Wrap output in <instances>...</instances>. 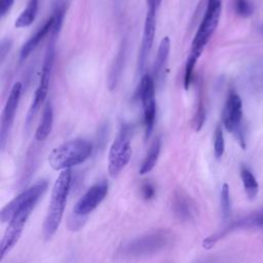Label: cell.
I'll return each instance as SVG.
<instances>
[{
    "instance_id": "cell-10",
    "label": "cell",
    "mask_w": 263,
    "mask_h": 263,
    "mask_svg": "<svg viewBox=\"0 0 263 263\" xmlns=\"http://www.w3.org/2000/svg\"><path fill=\"white\" fill-rule=\"evenodd\" d=\"M34 208H27L21 212H18L14 217L8 222V226L4 232L0 243V259L2 260L4 256L10 252V250L16 245L18 241L24 227L27 223L28 218L31 215V212Z\"/></svg>"
},
{
    "instance_id": "cell-4",
    "label": "cell",
    "mask_w": 263,
    "mask_h": 263,
    "mask_svg": "<svg viewBox=\"0 0 263 263\" xmlns=\"http://www.w3.org/2000/svg\"><path fill=\"white\" fill-rule=\"evenodd\" d=\"M130 139V126L123 125L111 144L108 154V172L112 178L117 177L129 162L133 152Z\"/></svg>"
},
{
    "instance_id": "cell-5",
    "label": "cell",
    "mask_w": 263,
    "mask_h": 263,
    "mask_svg": "<svg viewBox=\"0 0 263 263\" xmlns=\"http://www.w3.org/2000/svg\"><path fill=\"white\" fill-rule=\"evenodd\" d=\"M53 40L54 38H51V40L48 42V45L46 47L42 69H41L40 80L35 90L34 99L32 101V104L30 106V109L26 117V126H28L31 123L37 111L40 109L41 105L44 103L48 92L49 81H50L52 68H53V61H54V41Z\"/></svg>"
},
{
    "instance_id": "cell-16",
    "label": "cell",
    "mask_w": 263,
    "mask_h": 263,
    "mask_svg": "<svg viewBox=\"0 0 263 263\" xmlns=\"http://www.w3.org/2000/svg\"><path fill=\"white\" fill-rule=\"evenodd\" d=\"M52 26H53V17L50 16L44 24L42 27H40L36 33L34 35H32L30 37V39L24 43V45L21 48L20 51V58L21 60H26L31 53L32 51L35 50V48L38 46V44L40 43V41L52 30Z\"/></svg>"
},
{
    "instance_id": "cell-6",
    "label": "cell",
    "mask_w": 263,
    "mask_h": 263,
    "mask_svg": "<svg viewBox=\"0 0 263 263\" xmlns=\"http://www.w3.org/2000/svg\"><path fill=\"white\" fill-rule=\"evenodd\" d=\"M48 186L47 181L40 180L27 190L18 194L10 202H8L0 213V219L3 223L9 222L14 215L27 208H35L38 200L44 194Z\"/></svg>"
},
{
    "instance_id": "cell-32",
    "label": "cell",
    "mask_w": 263,
    "mask_h": 263,
    "mask_svg": "<svg viewBox=\"0 0 263 263\" xmlns=\"http://www.w3.org/2000/svg\"><path fill=\"white\" fill-rule=\"evenodd\" d=\"M160 2H161V0H146L147 10H151V11H155L156 12Z\"/></svg>"
},
{
    "instance_id": "cell-25",
    "label": "cell",
    "mask_w": 263,
    "mask_h": 263,
    "mask_svg": "<svg viewBox=\"0 0 263 263\" xmlns=\"http://www.w3.org/2000/svg\"><path fill=\"white\" fill-rule=\"evenodd\" d=\"M225 149V142H224V136H223V129L220 125H218L214 133V152L215 156L217 158H220Z\"/></svg>"
},
{
    "instance_id": "cell-20",
    "label": "cell",
    "mask_w": 263,
    "mask_h": 263,
    "mask_svg": "<svg viewBox=\"0 0 263 263\" xmlns=\"http://www.w3.org/2000/svg\"><path fill=\"white\" fill-rule=\"evenodd\" d=\"M39 7V0H29L26 8L21 12L14 22L15 28H27L33 24L36 18Z\"/></svg>"
},
{
    "instance_id": "cell-34",
    "label": "cell",
    "mask_w": 263,
    "mask_h": 263,
    "mask_svg": "<svg viewBox=\"0 0 263 263\" xmlns=\"http://www.w3.org/2000/svg\"><path fill=\"white\" fill-rule=\"evenodd\" d=\"M261 32H262V33H263V26H262V27H261Z\"/></svg>"
},
{
    "instance_id": "cell-30",
    "label": "cell",
    "mask_w": 263,
    "mask_h": 263,
    "mask_svg": "<svg viewBox=\"0 0 263 263\" xmlns=\"http://www.w3.org/2000/svg\"><path fill=\"white\" fill-rule=\"evenodd\" d=\"M14 0H0V17H4L13 5Z\"/></svg>"
},
{
    "instance_id": "cell-15",
    "label": "cell",
    "mask_w": 263,
    "mask_h": 263,
    "mask_svg": "<svg viewBox=\"0 0 263 263\" xmlns=\"http://www.w3.org/2000/svg\"><path fill=\"white\" fill-rule=\"evenodd\" d=\"M173 210L175 215L182 221H190L195 215L192 199L182 190L176 191L173 198Z\"/></svg>"
},
{
    "instance_id": "cell-11",
    "label": "cell",
    "mask_w": 263,
    "mask_h": 263,
    "mask_svg": "<svg viewBox=\"0 0 263 263\" xmlns=\"http://www.w3.org/2000/svg\"><path fill=\"white\" fill-rule=\"evenodd\" d=\"M23 85L21 82H15L8 95L5 106L1 115V123H0V144L3 149L8 138V134L13 123V119L16 113V109L18 106V102L22 95Z\"/></svg>"
},
{
    "instance_id": "cell-31",
    "label": "cell",
    "mask_w": 263,
    "mask_h": 263,
    "mask_svg": "<svg viewBox=\"0 0 263 263\" xmlns=\"http://www.w3.org/2000/svg\"><path fill=\"white\" fill-rule=\"evenodd\" d=\"M10 47H11V41H10V40H7V39H6V40H3V41H2V44H1V47H0L1 61H3L5 54L9 51Z\"/></svg>"
},
{
    "instance_id": "cell-14",
    "label": "cell",
    "mask_w": 263,
    "mask_h": 263,
    "mask_svg": "<svg viewBox=\"0 0 263 263\" xmlns=\"http://www.w3.org/2000/svg\"><path fill=\"white\" fill-rule=\"evenodd\" d=\"M155 17H156L155 11L147 10L145 23H144L142 42H141V47H140V51H139V60H138L139 71L143 70L146 60H147V57L149 55V52L153 45L155 31H156Z\"/></svg>"
},
{
    "instance_id": "cell-12",
    "label": "cell",
    "mask_w": 263,
    "mask_h": 263,
    "mask_svg": "<svg viewBox=\"0 0 263 263\" xmlns=\"http://www.w3.org/2000/svg\"><path fill=\"white\" fill-rule=\"evenodd\" d=\"M108 193V183L103 181L91 186L76 202L74 214L77 216H86L90 214L104 200Z\"/></svg>"
},
{
    "instance_id": "cell-29",
    "label": "cell",
    "mask_w": 263,
    "mask_h": 263,
    "mask_svg": "<svg viewBox=\"0 0 263 263\" xmlns=\"http://www.w3.org/2000/svg\"><path fill=\"white\" fill-rule=\"evenodd\" d=\"M142 195L143 197L146 199V200H149V199H152L155 195V188L154 186L149 183V182H146L142 185Z\"/></svg>"
},
{
    "instance_id": "cell-1",
    "label": "cell",
    "mask_w": 263,
    "mask_h": 263,
    "mask_svg": "<svg viewBox=\"0 0 263 263\" xmlns=\"http://www.w3.org/2000/svg\"><path fill=\"white\" fill-rule=\"evenodd\" d=\"M72 184V172L70 168L64 170L57 178L50 196L49 206L43 223V234L46 239L51 238L62 222L67 198Z\"/></svg>"
},
{
    "instance_id": "cell-21",
    "label": "cell",
    "mask_w": 263,
    "mask_h": 263,
    "mask_svg": "<svg viewBox=\"0 0 263 263\" xmlns=\"http://www.w3.org/2000/svg\"><path fill=\"white\" fill-rule=\"evenodd\" d=\"M125 51H126V44H125V42H123L120 46V49H119L114 62H113V65L111 67V71L109 74L108 85H109L110 89H113L118 82V79L120 77V74H121V71L123 68V64H124Z\"/></svg>"
},
{
    "instance_id": "cell-22",
    "label": "cell",
    "mask_w": 263,
    "mask_h": 263,
    "mask_svg": "<svg viewBox=\"0 0 263 263\" xmlns=\"http://www.w3.org/2000/svg\"><path fill=\"white\" fill-rule=\"evenodd\" d=\"M240 177H241L245 191H246L248 197L254 198L258 192V183H257L254 175L246 166H242L240 170Z\"/></svg>"
},
{
    "instance_id": "cell-3",
    "label": "cell",
    "mask_w": 263,
    "mask_h": 263,
    "mask_svg": "<svg viewBox=\"0 0 263 263\" xmlns=\"http://www.w3.org/2000/svg\"><path fill=\"white\" fill-rule=\"evenodd\" d=\"M173 240V234L165 230H155L133 239L122 248L121 254L126 257L147 256L166 248Z\"/></svg>"
},
{
    "instance_id": "cell-2",
    "label": "cell",
    "mask_w": 263,
    "mask_h": 263,
    "mask_svg": "<svg viewBox=\"0 0 263 263\" xmlns=\"http://www.w3.org/2000/svg\"><path fill=\"white\" fill-rule=\"evenodd\" d=\"M92 152L91 142L75 139L55 147L48 155V163L54 171H64L84 162Z\"/></svg>"
},
{
    "instance_id": "cell-7",
    "label": "cell",
    "mask_w": 263,
    "mask_h": 263,
    "mask_svg": "<svg viewBox=\"0 0 263 263\" xmlns=\"http://www.w3.org/2000/svg\"><path fill=\"white\" fill-rule=\"evenodd\" d=\"M139 98L143 107L145 140H148L153 132L156 118L155 80L150 74L142 76L139 84Z\"/></svg>"
},
{
    "instance_id": "cell-13",
    "label": "cell",
    "mask_w": 263,
    "mask_h": 263,
    "mask_svg": "<svg viewBox=\"0 0 263 263\" xmlns=\"http://www.w3.org/2000/svg\"><path fill=\"white\" fill-rule=\"evenodd\" d=\"M241 228H261V229H263V212L254 213V214L246 216L237 221L232 222L226 228H224L222 231L206 237L203 240L202 246L205 249H210L217 242V240H219L221 237H223L228 232L235 230V229H241Z\"/></svg>"
},
{
    "instance_id": "cell-9",
    "label": "cell",
    "mask_w": 263,
    "mask_h": 263,
    "mask_svg": "<svg viewBox=\"0 0 263 263\" xmlns=\"http://www.w3.org/2000/svg\"><path fill=\"white\" fill-rule=\"evenodd\" d=\"M221 14V1L216 0L213 4L206 6L205 13L199 25V28L193 38L191 51L202 53L206 43L216 30Z\"/></svg>"
},
{
    "instance_id": "cell-27",
    "label": "cell",
    "mask_w": 263,
    "mask_h": 263,
    "mask_svg": "<svg viewBox=\"0 0 263 263\" xmlns=\"http://www.w3.org/2000/svg\"><path fill=\"white\" fill-rule=\"evenodd\" d=\"M221 210H222L223 218L227 219L230 216V212H231L229 186L227 184H224L221 190Z\"/></svg>"
},
{
    "instance_id": "cell-17",
    "label": "cell",
    "mask_w": 263,
    "mask_h": 263,
    "mask_svg": "<svg viewBox=\"0 0 263 263\" xmlns=\"http://www.w3.org/2000/svg\"><path fill=\"white\" fill-rule=\"evenodd\" d=\"M170 49H171V40L168 36H165L161 39L158 49H157V54L154 61L153 65V75H154V80H159L163 73L164 69L166 66V62L170 55Z\"/></svg>"
},
{
    "instance_id": "cell-18",
    "label": "cell",
    "mask_w": 263,
    "mask_h": 263,
    "mask_svg": "<svg viewBox=\"0 0 263 263\" xmlns=\"http://www.w3.org/2000/svg\"><path fill=\"white\" fill-rule=\"evenodd\" d=\"M53 123V109L50 102H47L43 108L41 120L35 132V139L42 142L49 136Z\"/></svg>"
},
{
    "instance_id": "cell-28",
    "label": "cell",
    "mask_w": 263,
    "mask_h": 263,
    "mask_svg": "<svg viewBox=\"0 0 263 263\" xmlns=\"http://www.w3.org/2000/svg\"><path fill=\"white\" fill-rule=\"evenodd\" d=\"M204 119H205V108L203 106L202 101H199L196 112H195L194 117L192 119V126L196 132L200 130V128L203 125Z\"/></svg>"
},
{
    "instance_id": "cell-24",
    "label": "cell",
    "mask_w": 263,
    "mask_h": 263,
    "mask_svg": "<svg viewBox=\"0 0 263 263\" xmlns=\"http://www.w3.org/2000/svg\"><path fill=\"white\" fill-rule=\"evenodd\" d=\"M201 54L198 52L190 51V54L187 59L186 65H185V72H184V87L186 89L189 88L191 82H192V76H193V70L196 65L197 60L199 59Z\"/></svg>"
},
{
    "instance_id": "cell-8",
    "label": "cell",
    "mask_w": 263,
    "mask_h": 263,
    "mask_svg": "<svg viewBox=\"0 0 263 263\" xmlns=\"http://www.w3.org/2000/svg\"><path fill=\"white\" fill-rule=\"evenodd\" d=\"M242 102L235 91H230L222 111V121L224 127L234 134L241 148H246L245 133L241 126Z\"/></svg>"
},
{
    "instance_id": "cell-33",
    "label": "cell",
    "mask_w": 263,
    "mask_h": 263,
    "mask_svg": "<svg viewBox=\"0 0 263 263\" xmlns=\"http://www.w3.org/2000/svg\"><path fill=\"white\" fill-rule=\"evenodd\" d=\"M215 1H216V0H208V5H210V4H213Z\"/></svg>"
},
{
    "instance_id": "cell-23",
    "label": "cell",
    "mask_w": 263,
    "mask_h": 263,
    "mask_svg": "<svg viewBox=\"0 0 263 263\" xmlns=\"http://www.w3.org/2000/svg\"><path fill=\"white\" fill-rule=\"evenodd\" d=\"M64 15H65V3L61 0H59L58 3L54 5L53 14L51 15L53 17L51 38H55V36L59 34V32L61 30V27H62V24H63Z\"/></svg>"
},
{
    "instance_id": "cell-26",
    "label": "cell",
    "mask_w": 263,
    "mask_h": 263,
    "mask_svg": "<svg viewBox=\"0 0 263 263\" xmlns=\"http://www.w3.org/2000/svg\"><path fill=\"white\" fill-rule=\"evenodd\" d=\"M233 7L235 12L242 17L250 16L254 11V6L250 0H234Z\"/></svg>"
},
{
    "instance_id": "cell-19",
    "label": "cell",
    "mask_w": 263,
    "mask_h": 263,
    "mask_svg": "<svg viewBox=\"0 0 263 263\" xmlns=\"http://www.w3.org/2000/svg\"><path fill=\"white\" fill-rule=\"evenodd\" d=\"M160 147H161V142H160V138L157 137L153 140V142L151 143L146 156L142 162V165L140 167V174L141 175H145L148 174L149 172H151L153 170V167L155 166L159 153H160Z\"/></svg>"
}]
</instances>
